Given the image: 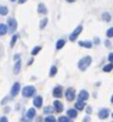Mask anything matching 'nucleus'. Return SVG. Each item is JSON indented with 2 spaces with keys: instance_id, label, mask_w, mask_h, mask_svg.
<instances>
[{
  "instance_id": "nucleus-18",
  "label": "nucleus",
  "mask_w": 113,
  "mask_h": 122,
  "mask_svg": "<svg viewBox=\"0 0 113 122\" xmlns=\"http://www.w3.org/2000/svg\"><path fill=\"white\" fill-rule=\"evenodd\" d=\"M64 45H65L64 39H59L58 41H57V43H55V48L58 49V50H60V49H62L64 47Z\"/></svg>"
},
{
  "instance_id": "nucleus-42",
  "label": "nucleus",
  "mask_w": 113,
  "mask_h": 122,
  "mask_svg": "<svg viewBox=\"0 0 113 122\" xmlns=\"http://www.w3.org/2000/svg\"><path fill=\"white\" fill-rule=\"evenodd\" d=\"M112 118H113V113H112Z\"/></svg>"
},
{
  "instance_id": "nucleus-38",
  "label": "nucleus",
  "mask_w": 113,
  "mask_h": 122,
  "mask_svg": "<svg viewBox=\"0 0 113 122\" xmlns=\"http://www.w3.org/2000/svg\"><path fill=\"white\" fill-rule=\"evenodd\" d=\"M105 45H107V47H110V42H109V41H105Z\"/></svg>"
},
{
  "instance_id": "nucleus-1",
  "label": "nucleus",
  "mask_w": 113,
  "mask_h": 122,
  "mask_svg": "<svg viewBox=\"0 0 113 122\" xmlns=\"http://www.w3.org/2000/svg\"><path fill=\"white\" fill-rule=\"evenodd\" d=\"M91 62H92V58H91L90 56H87V57H84V58H82L80 61H79L78 68H79L81 71H85L88 68L90 67Z\"/></svg>"
},
{
  "instance_id": "nucleus-26",
  "label": "nucleus",
  "mask_w": 113,
  "mask_h": 122,
  "mask_svg": "<svg viewBox=\"0 0 113 122\" xmlns=\"http://www.w3.org/2000/svg\"><path fill=\"white\" fill-rule=\"evenodd\" d=\"M48 25V19L44 18V19L41 20V22H40V29H44V27Z\"/></svg>"
},
{
  "instance_id": "nucleus-15",
  "label": "nucleus",
  "mask_w": 113,
  "mask_h": 122,
  "mask_svg": "<svg viewBox=\"0 0 113 122\" xmlns=\"http://www.w3.org/2000/svg\"><path fill=\"white\" fill-rule=\"evenodd\" d=\"M20 70H21V61L18 60L16 63H15V67H13V73L18 74L20 72Z\"/></svg>"
},
{
  "instance_id": "nucleus-22",
  "label": "nucleus",
  "mask_w": 113,
  "mask_h": 122,
  "mask_svg": "<svg viewBox=\"0 0 113 122\" xmlns=\"http://www.w3.org/2000/svg\"><path fill=\"white\" fill-rule=\"evenodd\" d=\"M102 19H103L104 21L109 22V21L111 20V15L109 12H103V13H102Z\"/></svg>"
},
{
  "instance_id": "nucleus-3",
  "label": "nucleus",
  "mask_w": 113,
  "mask_h": 122,
  "mask_svg": "<svg viewBox=\"0 0 113 122\" xmlns=\"http://www.w3.org/2000/svg\"><path fill=\"white\" fill-rule=\"evenodd\" d=\"M17 26H18V23H17L15 18H9V19L7 20V27H8V30H9L10 32L16 31Z\"/></svg>"
},
{
  "instance_id": "nucleus-39",
  "label": "nucleus",
  "mask_w": 113,
  "mask_h": 122,
  "mask_svg": "<svg viewBox=\"0 0 113 122\" xmlns=\"http://www.w3.org/2000/svg\"><path fill=\"white\" fill-rule=\"evenodd\" d=\"M67 1H68V2H74L75 0H67Z\"/></svg>"
},
{
  "instance_id": "nucleus-21",
  "label": "nucleus",
  "mask_w": 113,
  "mask_h": 122,
  "mask_svg": "<svg viewBox=\"0 0 113 122\" xmlns=\"http://www.w3.org/2000/svg\"><path fill=\"white\" fill-rule=\"evenodd\" d=\"M57 72H58V68L55 67V66H52L51 69H50V73H49V76H50V77H54L55 74H57Z\"/></svg>"
},
{
  "instance_id": "nucleus-4",
  "label": "nucleus",
  "mask_w": 113,
  "mask_h": 122,
  "mask_svg": "<svg viewBox=\"0 0 113 122\" xmlns=\"http://www.w3.org/2000/svg\"><path fill=\"white\" fill-rule=\"evenodd\" d=\"M82 30H83V27H82V26H78L77 28L74 29V31L70 35V40H71V41H75V40L78 39V37L80 36V33L82 32Z\"/></svg>"
},
{
  "instance_id": "nucleus-13",
  "label": "nucleus",
  "mask_w": 113,
  "mask_h": 122,
  "mask_svg": "<svg viewBox=\"0 0 113 122\" xmlns=\"http://www.w3.org/2000/svg\"><path fill=\"white\" fill-rule=\"evenodd\" d=\"M38 12L41 13V15H47V13H48V10H47V7L44 6V3H39Z\"/></svg>"
},
{
  "instance_id": "nucleus-5",
  "label": "nucleus",
  "mask_w": 113,
  "mask_h": 122,
  "mask_svg": "<svg viewBox=\"0 0 113 122\" xmlns=\"http://www.w3.org/2000/svg\"><path fill=\"white\" fill-rule=\"evenodd\" d=\"M65 98L68 101H72V100L75 99V91L74 89H72V88H69L68 90L65 91Z\"/></svg>"
},
{
  "instance_id": "nucleus-11",
  "label": "nucleus",
  "mask_w": 113,
  "mask_h": 122,
  "mask_svg": "<svg viewBox=\"0 0 113 122\" xmlns=\"http://www.w3.org/2000/svg\"><path fill=\"white\" fill-rule=\"evenodd\" d=\"M79 46H80V47H83V48H87V49H91L92 46H93V43L91 41H89V40H85V41L79 42Z\"/></svg>"
},
{
  "instance_id": "nucleus-37",
  "label": "nucleus",
  "mask_w": 113,
  "mask_h": 122,
  "mask_svg": "<svg viewBox=\"0 0 113 122\" xmlns=\"http://www.w3.org/2000/svg\"><path fill=\"white\" fill-rule=\"evenodd\" d=\"M94 42H95V43H100V40H99L98 38H95L94 39Z\"/></svg>"
},
{
  "instance_id": "nucleus-16",
  "label": "nucleus",
  "mask_w": 113,
  "mask_h": 122,
  "mask_svg": "<svg viewBox=\"0 0 113 122\" xmlns=\"http://www.w3.org/2000/svg\"><path fill=\"white\" fill-rule=\"evenodd\" d=\"M27 118L28 119H33L34 117H36V109H33V108H31V109H29L28 111H27Z\"/></svg>"
},
{
  "instance_id": "nucleus-10",
  "label": "nucleus",
  "mask_w": 113,
  "mask_h": 122,
  "mask_svg": "<svg viewBox=\"0 0 113 122\" xmlns=\"http://www.w3.org/2000/svg\"><path fill=\"white\" fill-rule=\"evenodd\" d=\"M33 106L36 107V108H41L42 107V97L40 96H37L33 100Z\"/></svg>"
},
{
  "instance_id": "nucleus-12",
  "label": "nucleus",
  "mask_w": 113,
  "mask_h": 122,
  "mask_svg": "<svg viewBox=\"0 0 113 122\" xmlns=\"http://www.w3.org/2000/svg\"><path fill=\"white\" fill-rule=\"evenodd\" d=\"M108 117H109V110L108 109H102L100 110V112H99V118L102 120L107 119Z\"/></svg>"
},
{
  "instance_id": "nucleus-6",
  "label": "nucleus",
  "mask_w": 113,
  "mask_h": 122,
  "mask_svg": "<svg viewBox=\"0 0 113 122\" xmlns=\"http://www.w3.org/2000/svg\"><path fill=\"white\" fill-rule=\"evenodd\" d=\"M20 83L19 82H16V83H13L12 88H11V91H10V94H11V97H16L18 96V93H19L20 91Z\"/></svg>"
},
{
  "instance_id": "nucleus-19",
  "label": "nucleus",
  "mask_w": 113,
  "mask_h": 122,
  "mask_svg": "<svg viewBox=\"0 0 113 122\" xmlns=\"http://www.w3.org/2000/svg\"><path fill=\"white\" fill-rule=\"evenodd\" d=\"M8 31V27L3 23H0V36H5Z\"/></svg>"
},
{
  "instance_id": "nucleus-30",
  "label": "nucleus",
  "mask_w": 113,
  "mask_h": 122,
  "mask_svg": "<svg viewBox=\"0 0 113 122\" xmlns=\"http://www.w3.org/2000/svg\"><path fill=\"white\" fill-rule=\"evenodd\" d=\"M53 111V108H51V107H47V108H44V113H50Z\"/></svg>"
},
{
  "instance_id": "nucleus-24",
  "label": "nucleus",
  "mask_w": 113,
  "mask_h": 122,
  "mask_svg": "<svg viewBox=\"0 0 113 122\" xmlns=\"http://www.w3.org/2000/svg\"><path fill=\"white\" fill-rule=\"evenodd\" d=\"M18 37H19L18 35H13L12 36V39H11V42H10V47H11V48H13V47H15L17 40H18Z\"/></svg>"
},
{
  "instance_id": "nucleus-28",
  "label": "nucleus",
  "mask_w": 113,
  "mask_h": 122,
  "mask_svg": "<svg viewBox=\"0 0 113 122\" xmlns=\"http://www.w3.org/2000/svg\"><path fill=\"white\" fill-rule=\"evenodd\" d=\"M44 122H57V120L54 119V117L49 116V117H47V118L44 119Z\"/></svg>"
},
{
  "instance_id": "nucleus-27",
  "label": "nucleus",
  "mask_w": 113,
  "mask_h": 122,
  "mask_svg": "<svg viewBox=\"0 0 113 122\" xmlns=\"http://www.w3.org/2000/svg\"><path fill=\"white\" fill-rule=\"evenodd\" d=\"M59 122H71V120H70V118L69 117H60L59 118V120H58Z\"/></svg>"
},
{
  "instance_id": "nucleus-32",
  "label": "nucleus",
  "mask_w": 113,
  "mask_h": 122,
  "mask_svg": "<svg viewBox=\"0 0 113 122\" xmlns=\"http://www.w3.org/2000/svg\"><path fill=\"white\" fill-rule=\"evenodd\" d=\"M0 122H8V119L6 117H2V118H0Z\"/></svg>"
},
{
  "instance_id": "nucleus-33",
  "label": "nucleus",
  "mask_w": 113,
  "mask_h": 122,
  "mask_svg": "<svg viewBox=\"0 0 113 122\" xmlns=\"http://www.w3.org/2000/svg\"><path fill=\"white\" fill-rule=\"evenodd\" d=\"M91 112H92V110H91V108H90V107H88V109H87V113H88V114H90Z\"/></svg>"
},
{
  "instance_id": "nucleus-7",
  "label": "nucleus",
  "mask_w": 113,
  "mask_h": 122,
  "mask_svg": "<svg viewBox=\"0 0 113 122\" xmlns=\"http://www.w3.org/2000/svg\"><path fill=\"white\" fill-rule=\"evenodd\" d=\"M88 99H89V93H88V91H85V90L80 91L79 96H78V100H79V101H84V102H85Z\"/></svg>"
},
{
  "instance_id": "nucleus-8",
  "label": "nucleus",
  "mask_w": 113,
  "mask_h": 122,
  "mask_svg": "<svg viewBox=\"0 0 113 122\" xmlns=\"http://www.w3.org/2000/svg\"><path fill=\"white\" fill-rule=\"evenodd\" d=\"M62 87H60V86H58V87H55L54 89H53V91H52V94H53V97H55V98H61L62 97Z\"/></svg>"
},
{
  "instance_id": "nucleus-23",
  "label": "nucleus",
  "mask_w": 113,
  "mask_h": 122,
  "mask_svg": "<svg viewBox=\"0 0 113 122\" xmlns=\"http://www.w3.org/2000/svg\"><path fill=\"white\" fill-rule=\"evenodd\" d=\"M113 70V63H109L107 66H104L103 67V71L104 72H110V71Z\"/></svg>"
},
{
  "instance_id": "nucleus-35",
  "label": "nucleus",
  "mask_w": 113,
  "mask_h": 122,
  "mask_svg": "<svg viewBox=\"0 0 113 122\" xmlns=\"http://www.w3.org/2000/svg\"><path fill=\"white\" fill-rule=\"evenodd\" d=\"M15 60H20V56H15Z\"/></svg>"
},
{
  "instance_id": "nucleus-40",
  "label": "nucleus",
  "mask_w": 113,
  "mask_h": 122,
  "mask_svg": "<svg viewBox=\"0 0 113 122\" xmlns=\"http://www.w3.org/2000/svg\"><path fill=\"white\" fill-rule=\"evenodd\" d=\"M111 102H112V103H113V96H112V97H111Z\"/></svg>"
},
{
  "instance_id": "nucleus-20",
  "label": "nucleus",
  "mask_w": 113,
  "mask_h": 122,
  "mask_svg": "<svg viewBox=\"0 0 113 122\" xmlns=\"http://www.w3.org/2000/svg\"><path fill=\"white\" fill-rule=\"evenodd\" d=\"M8 12H9V10L6 6H0V15L1 16H7Z\"/></svg>"
},
{
  "instance_id": "nucleus-36",
  "label": "nucleus",
  "mask_w": 113,
  "mask_h": 122,
  "mask_svg": "<svg viewBox=\"0 0 113 122\" xmlns=\"http://www.w3.org/2000/svg\"><path fill=\"white\" fill-rule=\"evenodd\" d=\"M83 122H90V118H85V119L83 120Z\"/></svg>"
},
{
  "instance_id": "nucleus-34",
  "label": "nucleus",
  "mask_w": 113,
  "mask_h": 122,
  "mask_svg": "<svg viewBox=\"0 0 113 122\" xmlns=\"http://www.w3.org/2000/svg\"><path fill=\"white\" fill-rule=\"evenodd\" d=\"M26 1H27V0H18V2H19L20 5H22V3H25Z\"/></svg>"
},
{
  "instance_id": "nucleus-31",
  "label": "nucleus",
  "mask_w": 113,
  "mask_h": 122,
  "mask_svg": "<svg viewBox=\"0 0 113 122\" xmlns=\"http://www.w3.org/2000/svg\"><path fill=\"white\" fill-rule=\"evenodd\" d=\"M108 59H109V61H110V63H113V53H110Z\"/></svg>"
},
{
  "instance_id": "nucleus-17",
  "label": "nucleus",
  "mask_w": 113,
  "mask_h": 122,
  "mask_svg": "<svg viewBox=\"0 0 113 122\" xmlns=\"http://www.w3.org/2000/svg\"><path fill=\"white\" fill-rule=\"evenodd\" d=\"M67 114H68L69 118L74 119V118H77V116H78V110H75V109H69L68 112H67Z\"/></svg>"
},
{
  "instance_id": "nucleus-29",
  "label": "nucleus",
  "mask_w": 113,
  "mask_h": 122,
  "mask_svg": "<svg viewBox=\"0 0 113 122\" xmlns=\"http://www.w3.org/2000/svg\"><path fill=\"white\" fill-rule=\"evenodd\" d=\"M107 37H109V38H112L113 37V28H110L107 31Z\"/></svg>"
},
{
  "instance_id": "nucleus-14",
  "label": "nucleus",
  "mask_w": 113,
  "mask_h": 122,
  "mask_svg": "<svg viewBox=\"0 0 113 122\" xmlns=\"http://www.w3.org/2000/svg\"><path fill=\"white\" fill-rule=\"evenodd\" d=\"M74 108L78 111H82V110L85 108V102H84V101H78L74 104Z\"/></svg>"
},
{
  "instance_id": "nucleus-41",
  "label": "nucleus",
  "mask_w": 113,
  "mask_h": 122,
  "mask_svg": "<svg viewBox=\"0 0 113 122\" xmlns=\"http://www.w3.org/2000/svg\"><path fill=\"white\" fill-rule=\"evenodd\" d=\"M10 1H11V2H15V1H16V0H10Z\"/></svg>"
},
{
  "instance_id": "nucleus-2",
  "label": "nucleus",
  "mask_w": 113,
  "mask_h": 122,
  "mask_svg": "<svg viewBox=\"0 0 113 122\" xmlns=\"http://www.w3.org/2000/svg\"><path fill=\"white\" fill-rule=\"evenodd\" d=\"M36 92V88L33 87V86H27L22 89V96L25 98H30V97H32Z\"/></svg>"
},
{
  "instance_id": "nucleus-9",
  "label": "nucleus",
  "mask_w": 113,
  "mask_h": 122,
  "mask_svg": "<svg viewBox=\"0 0 113 122\" xmlns=\"http://www.w3.org/2000/svg\"><path fill=\"white\" fill-rule=\"evenodd\" d=\"M53 107H54V110L57 112H61L62 110H63V104L59 100H55L54 102H53Z\"/></svg>"
},
{
  "instance_id": "nucleus-25",
  "label": "nucleus",
  "mask_w": 113,
  "mask_h": 122,
  "mask_svg": "<svg viewBox=\"0 0 113 122\" xmlns=\"http://www.w3.org/2000/svg\"><path fill=\"white\" fill-rule=\"evenodd\" d=\"M40 50H41V47H40V46H37V47H34V48L32 49V51H31V55H32V56L38 55L39 52H40Z\"/></svg>"
}]
</instances>
